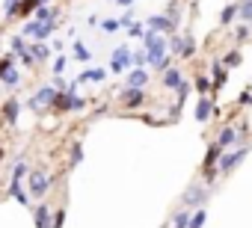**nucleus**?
I'll return each instance as SVG.
<instances>
[{
    "mask_svg": "<svg viewBox=\"0 0 252 228\" xmlns=\"http://www.w3.org/2000/svg\"><path fill=\"white\" fill-rule=\"evenodd\" d=\"M131 68V48L128 45H119L113 51V59H110V71L113 74H122V71H128Z\"/></svg>",
    "mask_w": 252,
    "mask_h": 228,
    "instance_id": "nucleus-5",
    "label": "nucleus"
},
{
    "mask_svg": "<svg viewBox=\"0 0 252 228\" xmlns=\"http://www.w3.org/2000/svg\"><path fill=\"white\" fill-rule=\"evenodd\" d=\"M74 59H77V62H89V59H92V51H89L83 42H74Z\"/></svg>",
    "mask_w": 252,
    "mask_h": 228,
    "instance_id": "nucleus-29",
    "label": "nucleus"
},
{
    "mask_svg": "<svg viewBox=\"0 0 252 228\" xmlns=\"http://www.w3.org/2000/svg\"><path fill=\"white\" fill-rule=\"evenodd\" d=\"M214 113H217L214 98H211V95H202V98H199V104H196V122H199V125H208Z\"/></svg>",
    "mask_w": 252,
    "mask_h": 228,
    "instance_id": "nucleus-7",
    "label": "nucleus"
},
{
    "mask_svg": "<svg viewBox=\"0 0 252 228\" xmlns=\"http://www.w3.org/2000/svg\"><path fill=\"white\" fill-rule=\"evenodd\" d=\"M128 36H131V39H143V36H146L143 24H131V27H128Z\"/></svg>",
    "mask_w": 252,
    "mask_h": 228,
    "instance_id": "nucleus-37",
    "label": "nucleus"
},
{
    "mask_svg": "<svg viewBox=\"0 0 252 228\" xmlns=\"http://www.w3.org/2000/svg\"><path fill=\"white\" fill-rule=\"evenodd\" d=\"M65 65H68V59H65V54H63V57H57V59H54V74L60 77V74L65 71Z\"/></svg>",
    "mask_w": 252,
    "mask_h": 228,
    "instance_id": "nucleus-34",
    "label": "nucleus"
},
{
    "mask_svg": "<svg viewBox=\"0 0 252 228\" xmlns=\"http://www.w3.org/2000/svg\"><path fill=\"white\" fill-rule=\"evenodd\" d=\"M0 80H3V86L15 89V86H21V71H18V68H9V71L0 74Z\"/></svg>",
    "mask_w": 252,
    "mask_h": 228,
    "instance_id": "nucleus-22",
    "label": "nucleus"
},
{
    "mask_svg": "<svg viewBox=\"0 0 252 228\" xmlns=\"http://www.w3.org/2000/svg\"><path fill=\"white\" fill-rule=\"evenodd\" d=\"M21 3V0H6V6H3V12H6V18H12V12H15V6Z\"/></svg>",
    "mask_w": 252,
    "mask_h": 228,
    "instance_id": "nucleus-40",
    "label": "nucleus"
},
{
    "mask_svg": "<svg viewBox=\"0 0 252 228\" xmlns=\"http://www.w3.org/2000/svg\"><path fill=\"white\" fill-rule=\"evenodd\" d=\"M9 193H12V199H15L18 204H24V207L30 204V193L24 190V184H21V181H15V178H12V181H9Z\"/></svg>",
    "mask_w": 252,
    "mask_h": 228,
    "instance_id": "nucleus-16",
    "label": "nucleus"
},
{
    "mask_svg": "<svg viewBox=\"0 0 252 228\" xmlns=\"http://www.w3.org/2000/svg\"><path fill=\"white\" fill-rule=\"evenodd\" d=\"M220 62H222V68H237V65L243 62V57H240V51H228Z\"/></svg>",
    "mask_w": 252,
    "mask_h": 228,
    "instance_id": "nucleus-26",
    "label": "nucleus"
},
{
    "mask_svg": "<svg viewBox=\"0 0 252 228\" xmlns=\"http://www.w3.org/2000/svg\"><path fill=\"white\" fill-rule=\"evenodd\" d=\"M9 48H12V54H15V57H21V54L27 51V45H24V36H12V39H9Z\"/></svg>",
    "mask_w": 252,
    "mask_h": 228,
    "instance_id": "nucleus-32",
    "label": "nucleus"
},
{
    "mask_svg": "<svg viewBox=\"0 0 252 228\" xmlns=\"http://www.w3.org/2000/svg\"><path fill=\"white\" fill-rule=\"evenodd\" d=\"M181 83H184V77H181V68H178V65L166 68V71H163V77H160V86H163V89H175V92H178V86H181Z\"/></svg>",
    "mask_w": 252,
    "mask_h": 228,
    "instance_id": "nucleus-9",
    "label": "nucleus"
},
{
    "mask_svg": "<svg viewBox=\"0 0 252 228\" xmlns=\"http://www.w3.org/2000/svg\"><path fill=\"white\" fill-rule=\"evenodd\" d=\"M36 21H39V24H51V21H57V12H54L51 6H39V9H36Z\"/></svg>",
    "mask_w": 252,
    "mask_h": 228,
    "instance_id": "nucleus-23",
    "label": "nucleus"
},
{
    "mask_svg": "<svg viewBox=\"0 0 252 228\" xmlns=\"http://www.w3.org/2000/svg\"><path fill=\"white\" fill-rule=\"evenodd\" d=\"M237 140H240V134H237L231 125L220 128V137H217V142H220V148H222V151H228L231 145H237Z\"/></svg>",
    "mask_w": 252,
    "mask_h": 228,
    "instance_id": "nucleus-12",
    "label": "nucleus"
},
{
    "mask_svg": "<svg viewBox=\"0 0 252 228\" xmlns=\"http://www.w3.org/2000/svg\"><path fill=\"white\" fill-rule=\"evenodd\" d=\"M36 9H39V0H21V3L15 6V12H12V18H27Z\"/></svg>",
    "mask_w": 252,
    "mask_h": 228,
    "instance_id": "nucleus-20",
    "label": "nucleus"
},
{
    "mask_svg": "<svg viewBox=\"0 0 252 228\" xmlns=\"http://www.w3.org/2000/svg\"><path fill=\"white\" fill-rule=\"evenodd\" d=\"M178 54H181V59H190V57L196 54V42H193L190 36H181V51H178Z\"/></svg>",
    "mask_w": 252,
    "mask_h": 228,
    "instance_id": "nucleus-24",
    "label": "nucleus"
},
{
    "mask_svg": "<svg viewBox=\"0 0 252 228\" xmlns=\"http://www.w3.org/2000/svg\"><path fill=\"white\" fill-rule=\"evenodd\" d=\"M27 51H30V54H33V59H39V62H45V59L51 57V48H48V45H42V42H36V45H33V48H27Z\"/></svg>",
    "mask_w": 252,
    "mask_h": 228,
    "instance_id": "nucleus-25",
    "label": "nucleus"
},
{
    "mask_svg": "<svg viewBox=\"0 0 252 228\" xmlns=\"http://www.w3.org/2000/svg\"><path fill=\"white\" fill-rule=\"evenodd\" d=\"M3 157H6V151H3V148H0V163H3Z\"/></svg>",
    "mask_w": 252,
    "mask_h": 228,
    "instance_id": "nucleus-47",
    "label": "nucleus"
},
{
    "mask_svg": "<svg viewBox=\"0 0 252 228\" xmlns=\"http://www.w3.org/2000/svg\"><path fill=\"white\" fill-rule=\"evenodd\" d=\"M54 98H57V86H42L36 95H30L27 107L39 113V107H51V104H54Z\"/></svg>",
    "mask_w": 252,
    "mask_h": 228,
    "instance_id": "nucleus-6",
    "label": "nucleus"
},
{
    "mask_svg": "<svg viewBox=\"0 0 252 228\" xmlns=\"http://www.w3.org/2000/svg\"><path fill=\"white\" fill-rule=\"evenodd\" d=\"M119 24H122V27H131V12H125V15H122V21H119Z\"/></svg>",
    "mask_w": 252,
    "mask_h": 228,
    "instance_id": "nucleus-44",
    "label": "nucleus"
},
{
    "mask_svg": "<svg viewBox=\"0 0 252 228\" xmlns=\"http://www.w3.org/2000/svg\"><path fill=\"white\" fill-rule=\"evenodd\" d=\"M48 190H51V178L45 175V172H30V199H45L48 196Z\"/></svg>",
    "mask_w": 252,
    "mask_h": 228,
    "instance_id": "nucleus-4",
    "label": "nucleus"
},
{
    "mask_svg": "<svg viewBox=\"0 0 252 228\" xmlns=\"http://www.w3.org/2000/svg\"><path fill=\"white\" fill-rule=\"evenodd\" d=\"M237 12H240V6H237V3H228V6L222 9V15H220V24H231V21L237 18Z\"/></svg>",
    "mask_w": 252,
    "mask_h": 228,
    "instance_id": "nucleus-28",
    "label": "nucleus"
},
{
    "mask_svg": "<svg viewBox=\"0 0 252 228\" xmlns=\"http://www.w3.org/2000/svg\"><path fill=\"white\" fill-rule=\"evenodd\" d=\"M205 219H208V213H205V207H199V210L190 216V228H202V225H205Z\"/></svg>",
    "mask_w": 252,
    "mask_h": 228,
    "instance_id": "nucleus-33",
    "label": "nucleus"
},
{
    "mask_svg": "<svg viewBox=\"0 0 252 228\" xmlns=\"http://www.w3.org/2000/svg\"><path fill=\"white\" fill-rule=\"evenodd\" d=\"M143 48H146V54H149V62L158 65V62L166 57V36H163V33H155V30H146Z\"/></svg>",
    "mask_w": 252,
    "mask_h": 228,
    "instance_id": "nucleus-1",
    "label": "nucleus"
},
{
    "mask_svg": "<svg viewBox=\"0 0 252 228\" xmlns=\"http://www.w3.org/2000/svg\"><path fill=\"white\" fill-rule=\"evenodd\" d=\"M146 27L155 30V33H169V30H175V24L169 21V15H152V18L146 21Z\"/></svg>",
    "mask_w": 252,
    "mask_h": 228,
    "instance_id": "nucleus-14",
    "label": "nucleus"
},
{
    "mask_svg": "<svg viewBox=\"0 0 252 228\" xmlns=\"http://www.w3.org/2000/svg\"><path fill=\"white\" fill-rule=\"evenodd\" d=\"M119 27H122V24H119V21H113V18H107V21H101V30H104V33H116Z\"/></svg>",
    "mask_w": 252,
    "mask_h": 228,
    "instance_id": "nucleus-36",
    "label": "nucleus"
},
{
    "mask_svg": "<svg viewBox=\"0 0 252 228\" xmlns=\"http://www.w3.org/2000/svg\"><path fill=\"white\" fill-rule=\"evenodd\" d=\"M234 36H237L240 42H243V39H249V27H246V24H243V27H237V33H234Z\"/></svg>",
    "mask_w": 252,
    "mask_h": 228,
    "instance_id": "nucleus-41",
    "label": "nucleus"
},
{
    "mask_svg": "<svg viewBox=\"0 0 252 228\" xmlns=\"http://www.w3.org/2000/svg\"><path fill=\"white\" fill-rule=\"evenodd\" d=\"M149 62V54H146V48H140V51H134L131 54V68H143Z\"/></svg>",
    "mask_w": 252,
    "mask_h": 228,
    "instance_id": "nucleus-30",
    "label": "nucleus"
},
{
    "mask_svg": "<svg viewBox=\"0 0 252 228\" xmlns=\"http://www.w3.org/2000/svg\"><path fill=\"white\" fill-rule=\"evenodd\" d=\"M3 71H6V68H3V62H0V74H3Z\"/></svg>",
    "mask_w": 252,
    "mask_h": 228,
    "instance_id": "nucleus-48",
    "label": "nucleus"
},
{
    "mask_svg": "<svg viewBox=\"0 0 252 228\" xmlns=\"http://www.w3.org/2000/svg\"><path fill=\"white\" fill-rule=\"evenodd\" d=\"M18 59H21V65H27V68H30V65H36V59H33V54H30V51H24Z\"/></svg>",
    "mask_w": 252,
    "mask_h": 228,
    "instance_id": "nucleus-39",
    "label": "nucleus"
},
{
    "mask_svg": "<svg viewBox=\"0 0 252 228\" xmlns=\"http://www.w3.org/2000/svg\"><path fill=\"white\" fill-rule=\"evenodd\" d=\"M83 160V145L80 142H74V148H71V166H77Z\"/></svg>",
    "mask_w": 252,
    "mask_h": 228,
    "instance_id": "nucleus-35",
    "label": "nucleus"
},
{
    "mask_svg": "<svg viewBox=\"0 0 252 228\" xmlns=\"http://www.w3.org/2000/svg\"><path fill=\"white\" fill-rule=\"evenodd\" d=\"M110 3H116V6H131L134 0H110Z\"/></svg>",
    "mask_w": 252,
    "mask_h": 228,
    "instance_id": "nucleus-46",
    "label": "nucleus"
},
{
    "mask_svg": "<svg viewBox=\"0 0 252 228\" xmlns=\"http://www.w3.org/2000/svg\"><path fill=\"white\" fill-rule=\"evenodd\" d=\"M63 225H65V207H60V210L54 213V225H51V228H63Z\"/></svg>",
    "mask_w": 252,
    "mask_h": 228,
    "instance_id": "nucleus-38",
    "label": "nucleus"
},
{
    "mask_svg": "<svg viewBox=\"0 0 252 228\" xmlns=\"http://www.w3.org/2000/svg\"><path fill=\"white\" fill-rule=\"evenodd\" d=\"M237 15H240V21H243V24H252V0H243Z\"/></svg>",
    "mask_w": 252,
    "mask_h": 228,
    "instance_id": "nucleus-31",
    "label": "nucleus"
},
{
    "mask_svg": "<svg viewBox=\"0 0 252 228\" xmlns=\"http://www.w3.org/2000/svg\"><path fill=\"white\" fill-rule=\"evenodd\" d=\"M146 104V92L143 89H125L122 92V107H131V110H137V107H143Z\"/></svg>",
    "mask_w": 252,
    "mask_h": 228,
    "instance_id": "nucleus-8",
    "label": "nucleus"
},
{
    "mask_svg": "<svg viewBox=\"0 0 252 228\" xmlns=\"http://www.w3.org/2000/svg\"><path fill=\"white\" fill-rule=\"evenodd\" d=\"M172 51H175V54L181 51V36H172Z\"/></svg>",
    "mask_w": 252,
    "mask_h": 228,
    "instance_id": "nucleus-43",
    "label": "nucleus"
},
{
    "mask_svg": "<svg viewBox=\"0 0 252 228\" xmlns=\"http://www.w3.org/2000/svg\"><path fill=\"white\" fill-rule=\"evenodd\" d=\"M211 71H214V89H225V68H222V62L220 59H214L211 62Z\"/></svg>",
    "mask_w": 252,
    "mask_h": 228,
    "instance_id": "nucleus-19",
    "label": "nucleus"
},
{
    "mask_svg": "<svg viewBox=\"0 0 252 228\" xmlns=\"http://www.w3.org/2000/svg\"><path fill=\"white\" fill-rule=\"evenodd\" d=\"M149 83V71L146 68H131V74H128V86L131 89H143Z\"/></svg>",
    "mask_w": 252,
    "mask_h": 228,
    "instance_id": "nucleus-17",
    "label": "nucleus"
},
{
    "mask_svg": "<svg viewBox=\"0 0 252 228\" xmlns=\"http://www.w3.org/2000/svg\"><path fill=\"white\" fill-rule=\"evenodd\" d=\"M193 89L199 92V98H202V95H211V92H214V80H211L208 74H196V77H193Z\"/></svg>",
    "mask_w": 252,
    "mask_h": 228,
    "instance_id": "nucleus-18",
    "label": "nucleus"
},
{
    "mask_svg": "<svg viewBox=\"0 0 252 228\" xmlns=\"http://www.w3.org/2000/svg\"><path fill=\"white\" fill-rule=\"evenodd\" d=\"M18 116H21V104H18L15 98L3 101V122H6V125H18Z\"/></svg>",
    "mask_w": 252,
    "mask_h": 228,
    "instance_id": "nucleus-13",
    "label": "nucleus"
},
{
    "mask_svg": "<svg viewBox=\"0 0 252 228\" xmlns=\"http://www.w3.org/2000/svg\"><path fill=\"white\" fill-rule=\"evenodd\" d=\"M246 154H249V148L246 145H240V148H231V151H222V157H220V163H217V169H220V175H231L243 160H246Z\"/></svg>",
    "mask_w": 252,
    "mask_h": 228,
    "instance_id": "nucleus-2",
    "label": "nucleus"
},
{
    "mask_svg": "<svg viewBox=\"0 0 252 228\" xmlns=\"http://www.w3.org/2000/svg\"><path fill=\"white\" fill-rule=\"evenodd\" d=\"M57 113H74V95L71 92H57L54 104H51Z\"/></svg>",
    "mask_w": 252,
    "mask_h": 228,
    "instance_id": "nucleus-15",
    "label": "nucleus"
},
{
    "mask_svg": "<svg viewBox=\"0 0 252 228\" xmlns=\"http://www.w3.org/2000/svg\"><path fill=\"white\" fill-rule=\"evenodd\" d=\"M104 77H107V71H104V68H86V71L77 77V83H86V80H89V83H101Z\"/></svg>",
    "mask_w": 252,
    "mask_h": 228,
    "instance_id": "nucleus-21",
    "label": "nucleus"
},
{
    "mask_svg": "<svg viewBox=\"0 0 252 228\" xmlns=\"http://www.w3.org/2000/svg\"><path fill=\"white\" fill-rule=\"evenodd\" d=\"M208 201V187L205 184H190L187 193L181 196V207H205Z\"/></svg>",
    "mask_w": 252,
    "mask_h": 228,
    "instance_id": "nucleus-3",
    "label": "nucleus"
},
{
    "mask_svg": "<svg viewBox=\"0 0 252 228\" xmlns=\"http://www.w3.org/2000/svg\"><path fill=\"white\" fill-rule=\"evenodd\" d=\"M83 107H86V101H83V98H77V95H74V110H83Z\"/></svg>",
    "mask_w": 252,
    "mask_h": 228,
    "instance_id": "nucleus-45",
    "label": "nucleus"
},
{
    "mask_svg": "<svg viewBox=\"0 0 252 228\" xmlns=\"http://www.w3.org/2000/svg\"><path fill=\"white\" fill-rule=\"evenodd\" d=\"M240 104H243V107H246V104H252V89H246V92L240 95Z\"/></svg>",
    "mask_w": 252,
    "mask_h": 228,
    "instance_id": "nucleus-42",
    "label": "nucleus"
},
{
    "mask_svg": "<svg viewBox=\"0 0 252 228\" xmlns=\"http://www.w3.org/2000/svg\"><path fill=\"white\" fill-rule=\"evenodd\" d=\"M220 157H222V148H220V142L214 140V142L208 145V151H205V160H202V172H208V169H217Z\"/></svg>",
    "mask_w": 252,
    "mask_h": 228,
    "instance_id": "nucleus-10",
    "label": "nucleus"
},
{
    "mask_svg": "<svg viewBox=\"0 0 252 228\" xmlns=\"http://www.w3.org/2000/svg\"><path fill=\"white\" fill-rule=\"evenodd\" d=\"M169 228H190V213H187V210H178V213L169 219Z\"/></svg>",
    "mask_w": 252,
    "mask_h": 228,
    "instance_id": "nucleus-27",
    "label": "nucleus"
},
{
    "mask_svg": "<svg viewBox=\"0 0 252 228\" xmlns=\"http://www.w3.org/2000/svg\"><path fill=\"white\" fill-rule=\"evenodd\" d=\"M33 219H36V228H51V225H54V213H51V207H48L45 201H39V204H36Z\"/></svg>",
    "mask_w": 252,
    "mask_h": 228,
    "instance_id": "nucleus-11",
    "label": "nucleus"
}]
</instances>
